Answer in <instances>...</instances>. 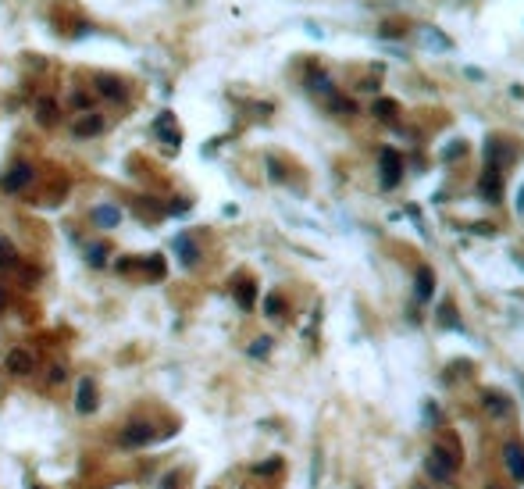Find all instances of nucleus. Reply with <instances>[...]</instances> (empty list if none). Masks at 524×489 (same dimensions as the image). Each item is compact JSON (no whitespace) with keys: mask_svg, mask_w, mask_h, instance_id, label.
I'll use <instances>...</instances> for the list:
<instances>
[{"mask_svg":"<svg viewBox=\"0 0 524 489\" xmlns=\"http://www.w3.org/2000/svg\"><path fill=\"white\" fill-rule=\"evenodd\" d=\"M172 250L179 253V261H182L185 268H193V265L200 261V250H196V240L190 236V232H182V236H175V243H172Z\"/></svg>","mask_w":524,"mask_h":489,"instance_id":"obj_9","label":"nucleus"},{"mask_svg":"<svg viewBox=\"0 0 524 489\" xmlns=\"http://www.w3.org/2000/svg\"><path fill=\"white\" fill-rule=\"evenodd\" d=\"M86 261L93 268H103V265H108V247H103V243H90L86 247Z\"/></svg>","mask_w":524,"mask_h":489,"instance_id":"obj_18","label":"nucleus"},{"mask_svg":"<svg viewBox=\"0 0 524 489\" xmlns=\"http://www.w3.org/2000/svg\"><path fill=\"white\" fill-rule=\"evenodd\" d=\"M93 90H97L103 100H125V82L114 79V75H108V72L93 75Z\"/></svg>","mask_w":524,"mask_h":489,"instance_id":"obj_6","label":"nucleus"},{"mask_svg":"<svg viewBox=\"0 0 524 489\" xmlns=\"http://www.w3.org/2000/svg\"><path fill=\"white\" fill-rule=\"evenodd\" d=\"M32 175H36V172H32L29 161H14L8 172L0 175V189H4V193H22V189L32 182Z\"/></svg>","mask_w":524,"mask_h":489,"instance_id":"obj_2","label":"nucleus"},{"mask_svg":"<svg viewBox=\"0 0 524 489\" xmlns=\"http://www.w3.org/2000/svg\"><path fill=\"white\" fill-rule=\"evenodd\" d=\"M481 193H485V200H499L503 189H499V168H489L485 164V175H481Z\"/></svg>","mask_w":524,"mask_h":489,"instance_id":"obj_12","label":"nucleus"},{"mask_svg":"<svg viewBox=\"0 0 524 489\" xmlns=\"http://www.w3.org/2000/svg\"><path fill=\"white\" fill-rule=\"evenodd\" d=\"M4 368H8L11 375H29V372L36 368V357H32V350H26V347H14V350H8V357H4Z\"/></svg>","mask_w":524,"mask_h":489,"instance_id":"obj_5","label":"nucleus"},{"mask_svg":"<svg viewBox=\"0 0 524 489\" xmlns=\"http://www.w3.org/2000/svg\"><path fill=\"white\" fill-rule=\"evenodd\" d=\"M114 268H118V271H132V261H129V258H121Z\"/></svg>","mask_w":524,"mask_h":489,"instance_id":"obj_28","label":"nucleus"},{"mask_svg":"<svg viewBox=\"0 0 524 489\" xmlns=\"http://www.w3.org/2000/svg\"><path fill=\"white\" fill-rule=\"evenodd\" d=\"M161 489H179V475H175V472H168V475L161 479Z\"/></svg>","mask_w":524,"mask_h":489,"instance_id":"obj_26","label":"nucleus"},{"mask_svg":"<svg viewBox=\"0 0 524 489\" xmlns=\"http://www.w3.org/2000/svg\"><path fill=\"white\" fill-rule=\"evenodd\" d=\"M143 271H150V279L161 282L164 279V258H161V253H154L150 261H143Z\"/></svg>","mask_w":524,"mask_h":489,"instance_id":"obj_19","label":"nucleus"},{"mask_svg":"<svg viewBox=\"0 0 524 489\" xmlns=\"http://www.w3.org/2000/svg\"><path fill=\"white\" fill-rule=\"evenodd\" d=\"M72 108H79V111H93V93L75 90V93H72Z\"/></svg>","mask_w":524,"mask_h":489,"instance_id":"obj_21","label":"nucleus"},{"mask_svg":"<svg viewBox=\"0 0 524 489\" xmlns=\"http://www.w3.org/2000/svg\"><path fill=\"white\" fill-rule=\"evenodd\" d=\"M32 489H43V486H32Z\"/></svg>","mask_w":524,"mask_h":489,"instance_id":"obj_30","label":"nucleus"},{"mask_svg":"<svg viewBox=\"0 0 524 489\" xmlns=\"http://www.w3.org/2000/svg\"><path fill=\"white\" fill-rule=\"evenodd\" d=\"M275 472H279V461H264L254 468V475H275Z\"/></svg>","mask_w":524,"mask_h":489,"instance_id":"obj_24","label":"nucleus"},{"mask_svg":"<svg viewBox=\"0 0 524 489\" xmlns=\"http://www.w3.org/2000/svg\"><path fill=\"white\" fill-rule=\"evenodd\" d=\"M432 293H435V271L425 265L417 268V300H432Z\"/></svg>","mask_w":524,"mask_h":489,"instance_id":"obj_13","label":"nucleus"},{"mask_svg":"<svg viewBox=\"0 0 524 489\" xmlns=\"http://www.w3.org/2000/svg\"><path fill=\"white\" fill-rule=\"evenodd\" d=\"M36 118H39V125H54L57 122V100L54 97H39L36 100Z\"/></svg>","mask_w":524,"mask_h":489,"instance_id":"obj_14","label":"nucleus"},{"mask_svg":"<svg viewBox=\"0 0 524 489\" xmlns=\"http://www.w3.org/2000/svg\"><path fill=\"white\" fill-rule=\"evenodd\" d=\"M168 211H172V215H185L190 204H185V200H172V204H168Z\"/></svg>","mask_w":524,"mask_h":489,"instance_id":"obj_27","label":"nucleus"},{"mask_svg":"<svg viewBox=\"0 0 524 489\" xmlns=\"http://www.w3.org/2000/svg\"><path fill=\"white\" fill-rule=\"evenodd\" d=\"M456 457L446 450V446H435V450L428 454V461H425V468H428V475L435 479V482H450V475L456 472Z\"/></svg>","mask_w":524,"mask_h":489,"instance_id":"obj_1","label":"nucleus"},{"mask_svg":"<svg viewBox=\"0 0 524 489\" xmlns=\"http://www.w3.org/2000/svg\"><path fill=\"white\" fill-rule=\"evenodd\" d=\"M103 129H108V118H103V115H97V111H82V115L72 122V136H75V140L100 136Z\"/></svg>","mask_w":524,"mask_h":489,"instance_id":"obj_4","label":"nucleus"},{"mask_svg":"<svg viewBox=\"0 0 524 489\" xmlns=\"http://www.w3.org/2000/svg\"><path fill=\"white\" fill-rule=\"evenodd\" d=\"M400 175H403V161H400V154H396V151H382V186L392 189L396 182H400Z\"/></svg>","mask_w":524,"mask_h":489,"instance_id":"obj_7","label":"nucleus"},{"mask_svg":"<svg viewBox=\"0 0 524 489\" xmlns=\"http://www.w3.org/2000/svg\"><path fill=\"white\" fill-rule=\"evenodd\" d=\"M264 311H268L271 318H279V314L285 311V304H282V296H275V293H271V296H268V300H264Z\"/></svg>","mask_w":524,"mask_h":489,"instance_id":"obj_22","label":"nucleus"},{"mask_svg":"<svg viewBox=\"0 0 524 489\" xmlns=\"http://www.w3.org/2000/svg\"><path fill=\"white\" fill-rule=\"evenodd\" d=\"M65 375H68L65 368H61V365H54V368H50V375H47V382H50V386H57V382H65Z\"/></svg>","mask_w":524,"mask_h":489,"instance_id":"obj_25","label":"nucleus"},{"mask_svg":"<svg viewBox=\"0 0 524 489\" xmlns=\"http://www.w3.org/2000/svg\"><path fill=\"white\" fill-rule=\"evenodd\" d=\"M11 271V268H18V253H14V247H11V240H4L0 236V271Z\"/></svg>","mask_w":524,"mask_h":489,"instance_id":"obj_16","label":"nucleus"},{"mask_svg":"<svg viewBox=\"0 0 524 489\" xmlns=\"http://www.w3.org/2000/svg\"><path fill=\"white\" fill-rule=\"evenodd\" d=\"M503 464L510 468V475L517 482H524V446L521 443H507V446H503Z\"/></svg>","mask_w":524,"mask_h":489,"instance_id":"obj_10","label":"nucleus"},{"mask_svg":"<svg viewBox=\"0 0 524 489\" xmlns=\"http://www.w3.org/2000/svg\"><path fill=\"white\" fill-rule=\"evenodd\" d=\"M236 296H239V307H254V282H239V289H236Z\"/></svg>","mask_w":524,"mask_h":489,"instance_id":"obj_20","label":"nucleus"},{"mask_svg":"<svg viewBox=\"0 0 524 489\" xmlns=\"http://www.w3.org/2000/svg\"><path fill=\"white\" fill-rule=\"evenodd\" d=\"M157 439V432H154V425L150 421H129L121 429V446H129V450H136V446H146V443H154Z\"/></svg>","mask_w":524,"mask_h":489,"instance_id":"obj_3","label":"nucleus"},{"mask_svg":"<svg viewBox=\"0 0 524 489\" xmlns=\"http://www.w3.org/2000/svg\"><path fill=\"white\" fill-rule=\"evenodd\" d=\"M4 304H8V296H4V289H0V311H4Z\"/></svg>","mask_w":524,"mask_h":489,"instance_id":"obj_29","label":"nucleus"},{"mask_svg":"<svg viewBox=\"0 0 524 489\" xmlns=\"http://www.w3.org/2000/svg\"><path fill=\"white\" fill-rule=\"evenodd\" d=\"M93 222H97L100 229H114V225L121 222V207H114V204H100V207H93Z\"/></svg>","mask_w":524,"mask_h":489,"instance_id":"obj_11","label":"nucleus"},{"mask_svg":"<svg viewBox=\"0 0 524 489\" xmlns=\"http://www.w3.org/2000/svg\"><path fill=\"white\" fill-rule=\"evenodd\" d=\"M154 129H157V136H161L168 146H179V143H182L179 129H172V115H161V118L154 122Z\"/></svg>","mask_w":524,"mask_h":489,"instance_id":"obj_15","label":"nucleus"},{"mask_svg":"<svg viewBox=\"0 0 524 489\" xmlns=\"http://www.w3.org/2000/svg\"><path fill=\"white\" fill-rule=\"evenodd\" d=\"M75 411L79 414H93L97 411V386L90 378H79V390H75Z\"/></svg>","mask_w":524,"mask_h":489,"instance_id":"obj_8","label":"nucleus"},{"mask_svg":"<svg viewBox=\"0 0 524 489\" xmlns=\"http://www.w3.org/2000/svg\"><path fill=\"white\" fill-rule=\"evenodd\" d=\"M485 408L499 418V414H510V400H507V396H499V393H485Z\"/></svg>","mask_w":524,"mask_h":489,"instance_id":"obj_17","label":"nucleus"},{"mask_svg":"<svg viewBox=\"0 0 524 489\" xmlns=\"http://www.w3.org/2000/svg\"><path fill=\"white\" fill-rule=\"evenodd\" d=\"M268 350H271V339H268V336H261V339H257V343H254V347H250V357H264Z\"/></svg>","mask_w":524,"mask_h":489,"instance_id":"obj_23","label":"nucleus"}]
</instances>
